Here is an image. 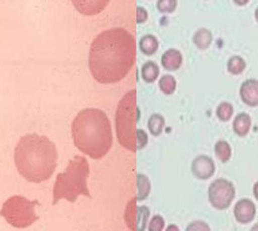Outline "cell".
I'll return each mask as SVG.
<instances>
[{"label": "cell", "instance_id": "cell-1", "mask_svg": "<svg viewBox=\"0 0 258 231\" xmlns=\"http://www.w3.org/2000/svg\"><path fill=\"white\" fill-rule=\"evenodd\" d=\"M136 57L135 37L124 28L114 27L101 32L91 42L89 67L95 80L116 83L128 74Z\"/></svg>", "mask_w": 258, "mask_h": 231}, {"label": "cell", "instance_id": "cell-2", "mask_svg": "<svg viewBox=\"0 0 258 231\" xmlns=\"http://www.w3.org/2000/svg\"><path fill=\"white\" fill-rule=\"evenodd\" d=\"M58 151L54 142L36 133L20 138L14 159L20 175L32 183L48 180L58 165Z\"/></svg>", "mask_w": 258, "mask_h": 231}, {"label": "cell", "instance_id": "cell-3", "mask_svg": "<svg viewBox=\"0 0 258 231\" xmlns=\"http://www.w3.org/2000/svg\"><path fill=\"white\" fill-rule=\"evenodd\" d=\"M74 145L93 159H100L112 145L111 123L104 111L86 108L80 111L71 123Z\"/></svg>", "mask_w": 258, "mask_h": 231}, {"label": "cell", "instance_id": "cell-4", "mask_svg": "<svg viewBox=\"0 0 258 231\" xmlns=\"http://www.w3.org/2000/svg\"><path fill=\"white\" fill-rule=\"evenodd\" d=\"M90 165L86 157L77 155L69 162L63 172L59 173L53 189V205L60 200L75 202L79 196L91 198L88 187Z\"/></svg>", "mask_w": 258, "mask_h": 231}, {"label": "cell", "instance_id": "cell-5", "mask_svg": "<svg viewBox=\"0 0 258 231\" xmlns=\"http://www.w3.org/2000/svg\"><path fill=\"white\" fill-rule=\"evenodd\" d=\"M139 119L137 90H129L120 100L115 117L118 141L129 151H136L138 150L137 122Z\"/></svg>", "mask_w": 258, "mask_h": 231}, {"label": "cell", "instance_id": "cell-6", "mask_svg": "<svg viewBox=\"0 0 258 231\" xmlns=\"http://www.w3.org/2000/svg\"><path fill=\"white\" fill-rule=\"evenodd\" d=\"M39 204L37 200L30 201L23 196L15 195L4 201L0 216L15 228H28L40 218L36 213V206Z\"/></svg>", "mask_w": 258, "mask_h": 231}, {"label": "cell", "instance_id": "cell-7", "mask_svg": "<svg viewBox=\"0 0 258 231\" xmlns=\"http://www.w3.org/2000/svg\"><path fill=\"white\" fill-rule=\"evenodd\" d=\"M235 187L232 182L218 178L212 181L209 187V201L210 204L219 210H225L231 204L235 197Z\"/></svg>", "mask_w": 258, "mask_h": 231}, {"label": "cell", "instance_id": "cell-8", "mask_svg": "<svg viewBox=\"0 0 258 231\" xmlns=\"http://www.w3.org/2000/svg\"><path fill=\"white\" fill-rule=\"evenodd\" d=\"M137 201V198L129 201L125 211V221L131 231H145L149 223V207L138 205Z\"/></svg>", "mask_w": 258, "mask_h": 231}, {"label": "cell", "instance_id": "cell-9", "mask_svg": "<svg viewBox=\"0 0 258 231\" xmlns=\"http://www.w3.org/2000/svg\"><path fill=\"white\" fill-rule=\"evenodd\" d=\"M193 174L201 180L210 178L215 172V163L213 159L206 154L197 155L191 165Z\"/></svg>", "mask_w": 258, "mask_h": 231}, {"label": "cell", "instance_id": "cell-10", "mask_svg": "<svg viewBox=\"0 0 258 231\" xmlns=\"http://www.w3.org/2000/svg\"><path fill=\"white\" fill-rule=\"evenodd\" d=\"M233 214L239 223L248 224L254 220L256 215V205L248 198L240 199L234 205Z\"/></svg>", "mask_w": 258, "mask_h": 231}, {"label": "cell", "instance_id": "cell-11", "mask_svg": "<svg viewBox=\"0 0 258 231\" xmlns=\"http://www.w3.org/2000/svg\"><path fill=\"white\" fill-rule=\"evenodd\" d=\"M242 100L248 105H258V80L247 79L242 83L240 88Z\"/></svg>", "mask_w": 258, "mask_h": 231}, {"label": "cell", "instance_id": "cell-12", "mask_svg": "<svg viewBox=\"0 0 258 231\" xmlns=\"http://www.w3.org/2000/svg\"><path fill=\"white\" fill-rule=\"evenodd\" d=\"M182 63V54L177 49H168L161 56L162 66L169 71L178 70Z\"/></svg>", "mask_w": 258, "mask_h": 231}, {"label": "cell", "instance_id": "cell-13", "mask_svg": "<svg viewBox=\"0 0 258 231\" xmlns=\"http://www.w3.org/2000/svg\"><path fill=\"white\" fill-rule=\"evenodd\" d=\"M251 126V118L246 112H241L233 121V129L240 135L244 136L248 133Z\"/></svg>", "mask_w": 258, "mask_h": 231}, {"label": "cell", "instance_id": "cell-14", "mask_svg": "<svg viewBox=\"0 0 258 231\" xmlns=\"http://www.w3.org/2000/svg\"><path fill=\"white\" fill-rule=\"evenodd\" d=\"M137 185H138V201H143L149 196L151 191V181L149 177L143 173H139L137 175Z\"/></svg>", "mask_w": 258, "mask_h": 231}, {"label": "cell", "instance_id": "cell-15", "mask_svg": "<svg viewBox=\"0 0 258 231\" xmlns=\"http://www.w3.org/2000/svg\"><path fill=\"white\" fill-rule=\"evenodd\" d=\"M139 44V48H140L142 52L150 55V54H153L154 52H156L158 50L159 40L154 35L147 34V35H144L140 38Z\"/></svg>", "mask_w": 258, "mask_h": 231}, {"label": "cell", "instance_id": "cell-16", "mask_svg": "<svg viewBox=\"0 0 258 231\" xmlns=\"http://www.w3.org/2000/svg\"><path fill=\"white\" fill-rule=\"evenodd\" d=\"M159 74V65L154 61H147L141 67V75L143 79L147 82H152L157 79Z\"/></svg>", "mask_w": 258, "mask_h": 231}, {"label": "cell", "instance_id": "cell-17", "mask_svg": "<svg viewBox=\"0 0 258 231\" xmlns=\"http://www.w3.org/2000/svg\"><path fill=\"white\" fill-rule=\"evenodd\" d=\"M193 40L199 49H207L212 41V33L207 28H200L194 33Z\"/></svg>", "mask_w": 258, "mask_h": 231}, {"label": "cell", "instance_id": "cell-18", "mask_svg": "<svg viewBox=\"0 0 258 231\" xmlns=\"http://www.w3.org/2000/svg\"><path fill=\"white\" fill-rule=\"evenodd\" d=\"M164 125H165V119L161 114L155 113L150 116L148 120V127H149L150 132L153 135L155 136L159 135L163 130Z\"/></svg>", "mask_w": 258, "mask_h": 231}, {"label": "cell", "instance_id": "cell-19", "mask_svg": "<svg viewBox=\"0 0 258 231\" xmlns=\"http://www.w3.org/2000/svg\"><path fill=\"white\" fill-rule=\"evenodd\" d=\"M215 153L222 162H227L231 156V148L226 140H218L214 147Z\"/></svg>", "mask_w": 258, "mask_h": 231}, {"label": "cell", "instance_id": "cell-20", "mask_svg": "<svg viewBox=\"0 0 258 231\" xmlns=\"http://www.w3.org/2000/svg\"><path fill=\"white\" fill-rule=\"evenodd\" d=\"M246 61L240 55H233L228 61V70L233 74H239L245 70Z\"/></svg>", "mask_w": 258, "mask_h": 231}, {"label": "cell", "instance_id": "cell-21", "mask_svg": "<svg viewBox=\"0 0 258 231\" xmlns=\"http://www.w3.org/2000/svg\"><path fill=\"white\" fill-rule=\"evenodd\" d=\"M159 88L165 94H172L176 90L177 81L171 74H164L160 77L159 82Z\"/></svg>", "mask_w": 258, "mask_h": 231}, {"label": "cell", "instance_id": "cell-22", "mask_svg": "<svg viewBox=\"0 0 258 231\" xmlns=\"http://www.w3.org/2000/svg\"><path fill=\"white\" fill-rule=\"evenodd\" d=\"M233 106L230 102L223 101L221 102L216 109V114L219 119L222 121H228L233 114Z\"/></svg>", "mask_w": 258, "mask_h": 231}, {"label": "cell", "instance_id": "cell-23", "mask_svg": "<svg viewBox=\"0 0 258 231\" xmlns=\"http://www.w3.org/2000/svg\"><path fill=\"white\" fill-rule=\"evenodd\" d=\"M164 227L165 220L159 214L154 215L148 223V231H163Z\"/></svg>", "mask_w": 258, "mask_h": 231}, {"label": "cell", "instance_id": "cell-24", "mask_svg": "<svg viewBox=\"0 0 258 231\" xmlns=\"http://www.w3.org/2000/svg\"><path fill=\"white\" fill-rule=\"evenodd\" d=\"M177 0H159L157 5L161 12H173L177 7Z\"/></svg>", "mask_w": 258, "mask_h": 231}, {"label": "cell", "instance_id": "cell-25", "mask_svg": "<svg viewBox=\"0 0 258 231\" xmlns=\"http://www.w3.org/2000/svg\"><path fill=\"white\" fill-rule=\"evenodd\" d=\"M185 231H211V229L206 221L199 220L189 223Z\"/></svg>", "mask_w": 258, "mask_h": 231}, {"label": "cell", "instance_id": "cell-26", "mask_svg": "<svg viewBox=\"0 0 258 231\" xmlns=\"http://www.w3.org/2000/svg\"><path fill=\"white\" fill-rule=\"evenodd\" d=\"M137 142H138V149H142L148 142V136L146 132L143 129H139L137 131Z\"/></svg>", "mask_w": 258, "mask_h": 231}, {"label": "cell", "instance_id": "cell-27", "mask_svg": "<svg viewBox=\"0 0 258 231\" xmlns=\"http://www.w3.org/2000/svg\"><path fill=\"white\" fill-rule=\"evenodd\" d=\"M147 18H148L147 11L145 10L143 7L139 6L137 8V20H138V22H142V21L147 20Z\"/></svg>", "mask_w": 258, "mask_h": 231}, {"label": "cell", "instance_id": "cell-28", "mask_svg": "<svg viewBox=\"0 0 258 231\" xmlns=\"http://www.w3.org/2000/svg\"><path fill=\"white\" fill-rule=\"evenodd\" d=\"M165 231H180L179 230V226L176 224H169L168 226L166 227Z\"/></svg>", "mask_w": 258, "mask_h": 231}, {"label": "cell", "instance_id": "cell-29", "mask_svg": "<svg viewBox=\"0 0 258 231\" xmlns=\"http://www.w3.org/2000/svg\"><path fill=\"white\" fill-rule=\"evenodd\" d=\"M253 195H254L255 199L258 201V181L253 186Z\"/></svg>", "mask_w": 258, "mask_h": 231}, {"label": "cell", "instance_id": "cell-30", "mask_svg": "<svg viewBox=\"0 0 258 231\" xmlns=\"http://www.w3.org/2000/svg\"><path fill=\"white\" fill-rule=\"evenodd\" d=\"M249 231H258V222L257 223H255V224L250 228V230Z\"/></svg>", "mask_w": 258, "mask_h": 231}, {"label": "cell", "instance_id": "cell-31", "mask_svg": "<svg viewBox=\"0 0 258 231\" xmlns=\"http://www.w3.org/2000/svg\"><path fill=\"white\" fill-rule=\"evenodd\" d=\"M235 2H236V3H239V4H243V3H247V2H248V0H243V1L235 0Z\"/></svg>", "mask_w": 258, "mask_h": 231}, {"label": "cell", "instance_id": "cell-32", "mask_svg": "<svg viewBox=\"0 0 258 231\" xmlns=\"http://www.w3.org/2000/svg\"><path fill=\"white\" fill-rule=\"evenodd\" d=\"M255 18L258 20V7L256 8V10H255Z\"/></svg>", "mask_w": 258, "mask_h": 231}]
</instances>
